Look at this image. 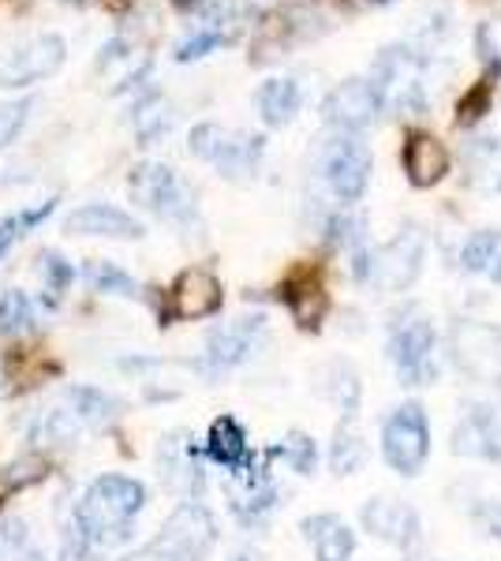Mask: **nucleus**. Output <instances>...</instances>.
<instances>
[{"instance_id":"f257e3e1","label":"nucleus","mask_w":501,"mask_h":561,"mask_svg":"<svg viewBox=\"0 0 501 561\" xmlns=\"http://www.w3.org/2000/svg\"><path fill=\"white\" fill-rule=\"evenodd\" d=\"M143 505H147V486L139 479L109 472L98 476L83 491V497L76 502V513H71V524L83 531V539L94 550H109L132 539L135 517L143 513Z\"/></svg>"},{"instance_id":"f03ea898","label":"nucleus","mask_w":501,"mask_h":561,"mask_svg":"<svg viewBox=\"0 0 501 561\" xmlns=\"http://www.w3.org/2000/svg\"><path fill=\"white\" fill-rule=\"evenodd\" d=\"M214 542H217L214 513L198 502H180L169 513V520L161 524L158 536L121 561H206Z\"/></svg>"},{"instance_id":"7ed1b4c3","label":"nucleus","mask_w":501,"mask_h":561,"mask_svg":"<svg viewBox=\"0 0 501 561\" xmlns=\"http://www.w3.org/2000/svg\"><path fill=\"white\" fill-rule=\"evenodd\" d=\"M426 259V237L419 229H405L382 248H355V280L375 285L382 293H405L419 277Z\"/></svg>"},{"instance_id":"20e7f679","label":"nucleus","mask_w":501,"mask_h":561,"mask_svg":"<svg viewBox=\"0 0 501 561\" xmlns=\"http://www.w3.org/2000/svg\"><path fill=\"white\" fill-rule=\"evenodd\" d=\"M127 192H132V198L143 210L166 217V221L180 225V229L198 221L195 192L169 165H161V161H139L132 169V176H127Z\"/></svg>"},{"instance_id":"39448f33","label":"nucleus","mask_w":501,"mask_h":561,"mask_svg":"<svg viewBox=\"0 0 501 561\" xmlns=\"http://www.w3.org/2000/svg\"><path fill=\"white\" fill-rule=\"evenodd\" d=\"M434 348H439V333H434V322L423 311L400 314L397 325L389 330V359H394L397 375L405 378V386L434 382V375H439Z\"/></svg>"},{"instance_id":"423d86ee","label":"nucleus","mask_w":501,"mask_h":561,"mask_svg":"<svg viewBox=\"0 0 501 561\" xmlns=\"http://www.w3.org/2000/svg\"><path fill=\"white\" fill-rule=\"evenodd\" d=\"M382 457L400 476H419L431 457V423L423 404L405 401L382 427Z\"/></svg>"},{"instance_id":"0eeeda50","label":"nucleus","mask_w":501,"mask_h":561,"mask_svg":"<svg viewBox=\"0 0 501 561\" xmlns=\"http://www.w3.org/2000/svg\"><path fill=\"white\" fill-rule=\"evenodd\" d=\"M371 83L378 87L382 105H394L400 113H419V108H426L423 57L408 49V45H386V49L378 53Z\"/></svg>"},{"instance_id":"6e6552de","label":"nucleus","mask_w":501,"mask_h":561,"mask_svg":"<svg viewBox=\"0 0 501 561\" xmlns=\"http://www.w3.org/2000/svg\"><path fill=\"white\" fill-rule=\"evenodd\" d=\"M262 333H266V319H262V314H243V319L214 325L206 337V352H203V364L198 367H203L209 378L229 375V370L248 364L254 356Z\"/></svg>"},{"instance_id":"1a4fd4ad","label":"nucleus","mask_w":501,"mask_h":561,"mask_svg":"<svg viewBox=\"0 0 501 561\" xmlns=\"http://www.w3.org/2000/svg\"><path fill=\"white\" fill-rule=\"evenodd\" d=\"M322 176L344 206L360 203L371 184V150L355 135H337L322 153Z\"/></svg>"},{"instance_id":"9d476101","label":"nucleus","mask_w":501,"mask_h":561,"mask_svg":"<svg viewBox=\"0 0 501 561\" xmlns=\"http://www.w3.org/2000/svg\"><path fill=\"white\" fill-rule=\"evenodd\" d=\"M64 57H68V45H64L60 34L26 38L0 57V87H26L49 79L53 71H60Z\"/></svg>"},{"instance_id":"9b49d317","label":"nucleus","mask_w":501,"mask_h":561,"mask_svg":"<svg viewBox=\"0 0 501 561\" xmlns=\"http://www.w3.org/2000/svg\"><path fill=\"white\" fill-rule=\"evenodd\" d=\"M158 476L172 494L184 502H195L206 486L203 460H198V446L187 431H172L158 442Z\"/></svg>"},{"instance_id":"f8f14e48","label":"nucleus","mask_w":501,"mask_h":561,"mask_svg":"<svg viewBox=\"0 0 501 561\" xmlns=\"http://www.w3.org/2000/svg\"><path fill=\"white\" fill-rule=\"evenodd\" d=\"M382 94L371 79H344L341 87H333L322 102V113L333 128L341 131H363L378 121L382 113Z\"/></svg>"},{"instance_id":"ddd939ff","label":"nucleus","mask_w":501,"mask_h":561,"mask_svg":"<svg viewBox=\"0 0 501 561\" xmlns=\"http://www.w3.org/2000/svg\"><path fill=\"white\" fill-rule=\"evenodd\" d=\"M453 454L501 465V409H494V404H471L457 423V431H453Z\"/></svg>"},{"instance_id":"4468645a","label":"nucleus","mask_w":501,"mask_h":561,"mask_svg":"<svg viewBox=\"0 0 501 561\" xmlns=\"http://www.w3.org/2000/svg\"><path fill=\"white\" fill-rule=\"evenodd\" d=\"M453 352H457V367L468 370L471 378H501V333L479 322H464L453 333Z\"/></svg>"},{"instance_id":"2eb2a0df","label":"nucleus","mask_w":501,"mask_h":561,"mask_svg":"<svg viewBox=\"0 0 501 561\" xmlns=\"http://www.w3.org/2000/svg\"><path fill=\"white\" fill-rule=\"evenodd\" d=\"M169 304H172V319H184V322L209 319L221 307V280L203 266H191L172 280Z\"/></svg>"},{"instance_id":"dca6fc26","label":"nucleus","mask_w":501,"mask_h":561,"mask_svg":"<svg viewBox=\"0 0 501 561\" xmlns=\"http://www.w3.org/2000/svg\"><path fill=\"white\" fill-rule=\"evenodd\" d=\"M64 232L71 237H105V240H139L143 225L113 203H87L64 217Z\"/></svg>"},{"instance_id":"f3484780","label":"nucleus","mask_w":501,"mask_h":561,"mask_svg":"<svg viewBox=\"0 0 501 561\" xmlns=\"http://www.w3.org/2000/svg\"><path fill=\"white\" fill-rule=\"evenodd\" d=\"M229 502H232L236 517H240L243 524H251V528L273 513V505H277V486H273L270 472L259 465V460H254L251 468H243V472H232Z\"/></svg>"},{"instance_id":"a211bd4d","label":"nucleus","mask_w":501,"mask_h":561,"mask_svg":"<svg viewBox=\"0 0 501 561\" xmlns=\"http://www.w3.org/2000/svg\"><path fill=\"white\" fill-rule=\"evenodd\" d=\"M363 528L375 531L378 539L394 542V547L408 550L419 542V517L412 505L405 502H389V497H375V502L363 505Z\"/></svg>"},{"instance_id":"6ab92c4d","label":"nucleus","mask_w":501,"mask_h":561,"mask_svg":"<svg viewBox=\"0 0 501 561\" xmlns=\"http://www.w3.org/2000/svg\"><path fill=\"white\" fill-rule=\"evenodd\" d=\"M203 449H206V457L214 460V465H221L229 476L243 472V468H251L254 460H259L248 446V431H243L232 415H217V420L209 423Z\"/></svg>"},{"instance_id":"aec40b11","label":"nucleus","mask_w":501,"mask_h":561,"mask_svg":"<svg viewBox=\"0 0 501 561\" xmlns=\"http://www.w3.org/2000/svg\"><path fill=\"white\" fill-rule=\"evenodd\" d=\"M262 150H266V139H262V135L225 131L221 147H217V153H214V161H209V165H214L225 180H236V184H243V180H251L254 173H259Z\"/></svg>"},{"instance_id":"412c9836","label":"nucleus","mask_w":501,"mask_h":561,"mask_svg":"<svg viewBox=\"0 0 501 561\" xmlns=\"http://www.w3.org/2000/svg\"><path fill=\"white\" fill-rule=\"evenodd\" d=\"M405 173L415 187H434L439 180L449 173V150L434 135L415 131L405 142Z\"/></svg>"},{"instance_id":"4be33fe9","label":"nucleus","mask_w":501,"mask_h":561,"mask_svg":"<svg viewBox=\"0 0 501 561\" xmlns=\"http://www.w3.org/2000/svg\"><path fill=\"white\" fill-rule=\"evenodd\" d=\"M304 539L315 547L318 561H352L355 554V531L333 513H318V517H307L299 524Z\"/></svg>"},{"instance_id":"5701e85b","label":"nucleus","mask_w":501,"mask_h":561,"mask_svg":"<svg viewBox=\"0 0 501 561\" xmlns=\"http://www.w3.org/2000/svg\"><path fill=\"white\" fill-rule=\"evenodd\" d=\"M254 105H259V116L270 128H285V124L296 121L299 105H304V90H299L296 79H266L254 94Z\"/></svg>"},{"instance_id":"b1692460","label":"nucleus","mask_w":501,"mask_h":561,"mask_svg":"<svg viewBox=\"0 0 501 561\" xmlns=\"http://www.w3.org/2000/svg\"><path fill=\"white\" fill-rule=\"evenodd\" d=\"M124 404L116 397H109L105 389L98 386H71L68 389V412L79 420V427H90V431H105L109 423L121 415Z\"/></svg>"},{"instance_id":"393cba45","label":"nucleus","mask_w":501,"mask_h":561,"mask_svg":"<svg viewBox=\"0 0 501 561\" xmlns=\"http://www.w3.org/2000/svg\"><path fill=\"white\" fill-rule=\"evenodd\" d=\"M285 304H288L293 319L304 325V330H318V322L326 319V307H330V300H326V293H322V285L311 280V277L288 280V285H285Z\"/></svg>"},{"instance_id":"a878e982","label":"nucleus","mask_w":501,"mask_h":561,"mask_svg":"<svg viewBox=\"0 0 501 561\" xmlns=\"http://www.w3.org/2000/svg\"><path fill=\"white\" fill-rule=\"evenodd\" d=\"M460 266L468 274H490L494 280H501V232L498 229L471 232L460 248Z\"/></svg>"},{"instance_id":"bb28decb","label":"nucleus","mask_w":501,"mask_h":561,"mask_svg":"<svg viewBox=\"0 0 501 561\" xmlns=\"http://www.w3.org/2000/svg\"><path fill=\"white\" fill-rule=\"evenodd\" d=\"M135 135H139L143 147H153L158 139H166L172 128V105L161 94H147L135 105Z\"/></svg>"},{"instance_id":"cd10ccee","label":"nucleus","mask_w":501,"mask_h":561,"mask_svg":"<svg viewBox=\"0 0 501 561\" xmlns=\"http://www.w3.org/2000/svg\"><path fill=\"white\" fill-rule=\"evenodd\" d=\"M367 460V446H363V434L355 431V420L344 415V423L333 434V449H330V468L337 476H352L363 468Z\"/></svg>"},{"instance_id":"c85d7f7f","label":"nucleus","mask_w":501,"mask_h":561,"mask_svg":"<svg viewBox=\"0 0 501 561\" xmlns=\"http://www.w3.org/2000/svg\"><path fill=\"white\" fill-rule=\"evenodd\" d=\"M83 277L87 285L94 288V293H105V296H124V300H135L139 296V285H135L132 274H124L121 266H113V262H87L83 266Z\"/></svg>"},{"instance_id":"c756f323","label":"nucleus","mask_w":501,"mask_h":561,"mask_svg":"<svg viewBox=\"0 0 501 561\" xmlns=\"http://www.w3.org/2000/svg\"><path fill=\"white\" fill-rule=\"evenodd\" d=\"M34 325V304L31 296L20 293V288H8L4 296H0V333H26Z\"/></svg>"},{"instance_id":"7c9ffc66","label":"nucleus","mask_w":501,"mask_h":561,"mask_svg":"<svg viewBox=\"0 0 501 561\" xmlns=\"http://www.w3.org/2000/svg\"><path fill=\"white\" fill-rule=\"evenodd\" d=\"M53 206H57V198H45L42 206H34V210H23V214H12L0 221V255H8L12 251V243L23 237V232H31L34 225H42L45 217L53 214Z\"/></svg>"},{"instance_id":"2f4dec72","label":"nucleus","mask_w":501,"mask_h":561,"mask_svg":"<svg viewBox=\"0 0 501 561\" xmlns=\"http://www.w3.org/2000/svg\"><path fill=\"white\" fill-rule=\"evenodd\" d=\"M270 457H281L293 465V472L299 476H311L315 472V460H318V449H315V438H307V434H288L285 442H281L277 449H273Z\"/></svg>"},{"instance_id":"473e14b6","label":"nucleus","mask_w":501,"mask_h":561,"mask_svg":"<svg viewBox=\"0 0 501 561\" xmlns=\"http://www.w3.org/2000/svg\"><path fill=\"white\" fill-rule=\"evenodd\" d=\"M490 98H494V76H487L482 83H476L468 94L460 98V105H457V124H460V128H471V124H479L482 116L490 113Z\"/></svg>"},{"instance_id":"72a5a7b5","label":"nucleus","mask_w":501,"mask_h":561,"mask_svg":"<svg viewBox=\"0 0 501 561\" xmlns=\"http://www.w3.org/2000/svg\"><path fill=\"white\" fill-rule=\"evenodd\" d=\"M330 375L333 378H330V386H326V393L341 404L344 415H355V404H360V378H355V370L349 364H333Z\"/></svg>"},{"instance_id":"f704fd0d","label":"nucleus","mask_w":501,"mask_h":561,"mask_svg":"<svg viewBox=\"0 0 501 561\" xmlns=\"http://www.w3.org/2000/svg\"><path fill=\"white\" fill-rule=\"evenodd\" d=\"M42 277H45V293H49V304L57 300L64 288L71 285V262L60 255V251H42V262H38Z\"/></svg>"},{"instance_id":"c9c22d12","label":"nucleus","mask_w":501,"mask_h":561,"mask_svg":"<svg viewBox=\"0 0 501 561\" xmlns=\"http://www.w3.org/2000/svg\"><path fill=\"white\" fill-rule=\"evenodd\" d=\"M79 431H83V427H79V420L68 409H53L42 420V438L49 442V446H71Z\"/></svg>"},{"instance_id":"e433bc0d","label":"nucleus","mask_w":501,"mask_h":561,"mask_svg":"<svg viewBox=\"0 0 501 561\" xmlns=\"http://www.w3.org/2000/svg\"><path fill=\"white\" fill-rule=\"evenodd\" d=\"M217 45H225V34L221 31H214V26H209V31H198V34H191V38H184L177 45V53H172V57L180 60V65H191V60H203L206 53H214Z\"/></svg>"},{"instance_id":"4c0bfd02","label":"nucleus","mask_w":501,"mask_h":561,"mask_svg":"<svg viewBox=\"0 0 501 561\" xmlns=\"http://www.w3.org/2000/svg\"><path fill=\"white\" fill-rule=\"evenodd\" d=\"M225 131H229V128H221V124H214V121L195 124V128H191V135H187L191 153H195L198 161H214V153H217V147H221Z\"/></svg>"},{"instance_id":"58836bf2","label":"nucleus","mask_w":501,"mask_h":561,"mask_svg":"<svg viewBox=\"0 0 501 561\" xmlns=\"http://www.w3.org/2000/svg\"><path fill=\"white\" fill-rule=\"evenodd\" d=\"M26 116H31V102H8V105H0V150L4 147H12L15 139H20V131H23V124H26Z\"/></svg>"},{"instance_id":"ea45409f","label":"nucleus","mask_w":501,"mask_h":561,"mask_svg":"<svg viewBox=\"0 0 501 561\" xmlns=\"http://www.w3.org/2000/svg\"><path fill=\"white\" fill-rule=\"evenodd\" d=\"M42 476H45V460L23 457V460H15V465H8L4 472H0V483H4V491H12V486H23V483H38Z\"/></svg>"},{"instance_id":"a19ab883","label":"nucleus","mask_w":501,"mask_h":561,"mask_svg":"<svg viewBox=\"0 0 501 561\" xmlns=\"http://www.w3.org/2000/svg\"><path fill=\"white\" fill-rule=\"evenodd\" d=\"M476 42H479V57H482V65H487V68H490V76L498 79V71H501V57H498V45H494V34H490V26H479Z\"/></svg>"},{"instance_id":"79ce46f5","label":"nucleus","mask_w":501,"mask_h":561,"mask_svg":"<svg viewBox=\"0 0 501 561\" xmlns=\"http://www.w3.org/2000/svg\"><path fill=\"white\" fill-rule=\"evenodd\" d=\"M482 517H487L490 536H498V539H501V505H490V510H482Z\"/></svg>"},{"instance_id":"37998d69","label":"nucleus","mask_w":501,"mask_h":561,"mask_svg":"<svg viewBox=\"0 0 501 561\" xmlns=\"http://www.w3.org/2000/svg\"><path fill=\"white\" fill-rule=\"evenodd\" d=\"M360 4H375V8H382V4H394V0H360Z\"/></svg>"},{"instance_id":"c03bdc74","label":"nucleus","mask_w":501,"mask_h":561,"mask_svg":"<svg viewBox=\"0 0 501 561\" xmlns=\"http://www.w3.org/2000/svg\"><path fill=\"white\" fill-rule=\"evenodd\" d=\"M229 561H254V558H248V554H232Z\"/></svg>"},{"instance_id":"a18cd8bd","label":"nucleus","mask_w":501,"mask_h":561,"mask_svg":"<svg viewBox=\"0 0 501 561\" xmlns=\"http://www.w3.org/2000/svg\"><path fill=\"white\" fill-rule=\"evenodd\" d=\"M177 4H180V8H187V4H195V0H177Z\"/></svg>"}]
</instances>
